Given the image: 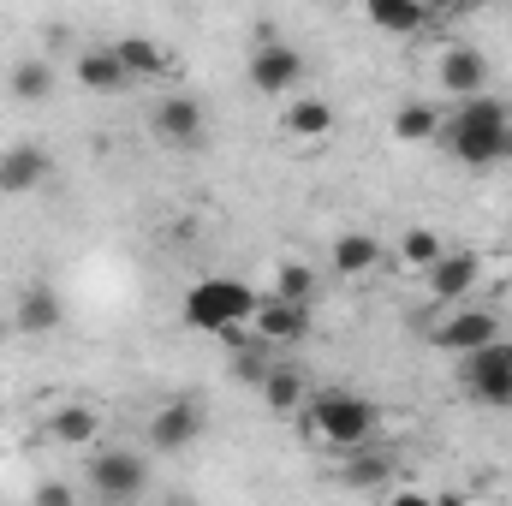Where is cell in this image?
<instances>
[{
    "label": "cell",
    "mask_w": 512,
    "mask_h": 506,
    "mask_svg": "<svg viewBox=\"0 0 512 506\" xmlns=\"http://www.w3.org/2000/svg\"><path fill=\"white\" fill-rule=\"evenodd\" d=\"M441 251H447V245H441L429 227H405V233H399V268H417V274H423Z\"/></svg>",
    "instance_id": "obj_26"
},
{
    "label": "cell",
    "mask_w": 512,
    "mask_h": 506,
    "mask_svg": "<svg viewBox=\"0 0 512 506\" xmlns=\"http://www.w3.org/2000/svg\"><path fill=\"white\" fill-rule=\"evenodd\" d=\"M114 54L126 60L131 84H155V78H167V72H173V48H167V42H155V36H120V42H114Z\"/></svg>",
    "instance_id": "obj_17"
},
{
    "label": "cell",
    "mask_w": 512,
    "mask_h": 506,
    "mask_svg": "<svg viewBox=\"0 0 512 506\" xmlns=\"http://www.w3.org/2000/svg\"><path fill=\"white\" fill-rule=\"evenodd\" d=\"M268 292L298 298V304H316V268L298 262V256H286V262H274V286H268Z\"/></svg>",
    "instance_id": "obj_25"
},
{
    "label": "cell",
    "mask_w": 512,
    "mask_h": 506,
    "mask_svg": "<svg viewBox=\"0 0 512 506\" xmlns=\"http://www.w3.org/2000/svg\"><path fill=\"white\" fill-rule=\"evenodd\" d=\"M364 18L382 36H417V30H429V6L423 0H364Z\"/></svg>",
    "instance_id": "obj_21"
},
{
    "label": "cell",
    "mask_w": 512,
    "mask_h": 506,
    "mask_svg": "<svg viewBox=\"0 0 512 506\" xmlns=\"http://www.w3.org/2000/svg\"><path fill=\"white\" fill-rule=\"evenodd\" d=\"M72 84L84 96H120V90H131V72H126V60L114 54V42H96V48H78Z\"/></svg>",
    "instance_id": "obj_14"
},
{
    "label": "cell",
    "mask_w": 512,
    "mask_h": 506,
    "mask_svg": "<svg viewBox=\"0 0 512 506\" xmlns=\"http://www.w3.org/2000/svg\"><path fill=\"white\" fill-rule=\"evenodd\" d=\"M245 78H251L256 96H298L304 78H310V60H304V48L268 36V42H251V66H245Z\"/></svg>",
    "instance_id": "obj_6"
},
{
    "label": "cell",
    "mask_w": 512,
    "mask_h": 506,
    "mask_svg": "<svg viewBox=\"0 0 512 506\" xmlns=\"http://www.w3.org/2000/svg\"><path fill=\"white\" fill-rule=\"evenodd\" d=\"M60 322H66V298H60L48 280H30V286L18 292V304H12V328L30 334V340H42V334H54Z\"/></svg>",
    "instance_id": "obj_15"
},
{
    "label": "cell",
    "mask_w": 512,
    "mask_h": 506,
    "mask_svg": "<svg viewBox=\"0 0 512 506\" xmlns=\"http://www.w3.org/2000/svg\"><path fill=\"white\" fill-rule=\"evenodd\" d=\"M149 137L167 143V149H197V143H209V108H203L197 96L173 90V96L155 102V114H149Z\"/></svg>",
    "instance_id": "obj_8"
},
{
    "label": "cell",
    "mask_w": 512,
    "mask_h": 506,
    "mask_svg": "<svg viewBox=\"0 0 512 506\" xmlns=\"http://www.w3.org/2000/svg\"><path fill=\"white\" fill-rule=\"evenodd\" d=\"M340 459H346V465H340V483H346V489H382L387 477H393V459L376 453L370 441L352 447V453H340Z\"/></svg>",
    "instance_id": "obj_24"
},
{
    "label": "cell",
    "mask_w": 512,
    "mask_h": 506,
    "mask_svg": "<svg viewBox=\"0 0 512 506\" xmlns=\"http://www.w3.org/2000/svg\"><path fill=\"white\" fill-rule=\"evenodd\" d=\"M429 6V18H459V12H471L477 0H423Z\"/></svg>",
    "instance_id": "obj_28"
},
{
    "label": "cell",
    "mask_w": 512,
    "mask_h": 506,
    "mask_svg": "<svg viewBox=\"0 0 512 506\" xmlns=\"http://www.w3.org/2000/svg\"><path fill=\"white\" fill-rule=\"evenodd\" d=\"M453 381H459V393L471 399V405H483V411H512V340H489V346H477V352H459L453 358Z\"/></svg>",
    "instance_id": "obj_4"
},
{
    "label": "cell",
    "mask_w": 512,
    "mask_h": 506,
    "mask_svg": "<svg viewBox=\"0 0 512 506\" xmlns=\"http://www.w3.org/2000/svg\"><path fill=\"white\" fill-rule=\"evenodd\" d=\"M387 131H393V143H435L441 137V108L435 102H399Z\"/></svg>",
    "instance_id": "obj_22"
},
{
    "label": "cell",
    "mask_w": 512,
    "mask_h": 506,
    "mask_svg": "<svg viewBox=\"0 0 512 506\" xmlns=\"http://www.w3.org/2000/svg\"><path fill=\"white\" fill-rule=\"evenodd\" d=\"M203 429H209V417H203L197 399H167V405L149 417V447H155V453H185V447L203 441Z\"/></svg>",
    "instance_id": "obj_12"
},
{
    "label": "cell",
    "mask_w": 512,
    "mask_h": 506,
    "mask_svg": "<svg viewBox=\"0 0 512 506\" xmlns=\"http://www.w3.org/2000/svg\"><path fill=\"white\" fill-rule=\"evenodd\" d=\"M54 84H60V78H54V60H42V54H36V60H18V66L6 72V96H12V102H48Z\"/></svg>",
    "instance_id": "obj_23"
},
{
    "label": "cell",
    "mask_w": 512,
    "mask_h": 506,
    "mask_svg": "<svg viewBox=\"0 0 512 506\" xmlns=\"http://www.w3.org/2000/svg\"><path fill=\"white\" fill-rule=\"evenodd\" d=\"M489 78H495V66H489V54H483V48H471V42H447V48H441V60H435V84H441L453 102L483 96V90H489Z\"/></svg>",
    "instance_id": "obj_9"
},
{
    "label": "cell",
    "mask_w": 512,
    "mask_h": 506,
    "mask_svg": "<svg viewBox=\"0 0 512 506\" xmlns=\"http://www.w3.org/2000/svg\"><path fill=\"white\" fill-rule=\"evenodd\" d=\"M262 411H274V417H298L304 411V399H310V387H304V370H292V364H274L268 376H262Z\"/></svg>",
    "instance_id": "obj_19"
},
{
    "label": "cell",
    "mask_w": 512,
    "mask_h": 506,
    "mask_svg": "<svg viewBox=\"0 0 512 506\" xmlns=\"http://www.w3.org/2000/svg\"><path fill=\"white\" fill-rule=\"evenodd\" d=\"M48 173H54V155L42 143L18 137V143L0 149V197H30V191L48 185Z\"/></svg>",
    "instance_id": "obj_13"
},
{
    "label": "cell",
    "mask_w": 512,
    "mask_h": 506,
    "mask_svg": "<svg viewBox=\"0 0 512 506\" xmlns=\"http://www.w3.org/2000/svg\"><path fill=\"white\" fill-rule=\"evenodd\" d=\"M298 423H304V435H310L316 447H328V453H352V447L376 441V429H382V405L364 399V393H352V387H322V393L304 399Z\"/></svg>",
    "instance_id": "obj_2"
},
{
    "label": "cell",
    "mask_w": 512,
    "mask_h": 506,
    "mask_svg": "<svg viewBox=\"0 0 512 506\" xmlns=\"http://www.w3.org/2000/svg\"><path fill=\"white\" fill-rule=\"evenodd\" d=\"M459 167H507L512 161V108L483 90V96H465L441 114V137H435Z\"/></svg>",
    "instance_id": "obj_1"
},
{
    "label": "cell",
    "mask_w": 512,
    "mask_h": 506,
    "mask_svg": "<svg viewBox=\"0 0 512 506\" xmlns=\"http://www.w3.org/2000/svg\"><path fill=\"white\" fill-rule=\"evenodd\" d=\"M328 268H334V274H346V280L376 274V268H382V239H370V233H340V239H334V251H328Z\"/></svg>",
    "instance_id": "obj_20"
},
{
    "label": "cell",
    "mask_w": 512,
    "mask_h": 506,
    "mask_svg": "<svg viewBox=\"0 0 512 506\" xmlns=\"http://www.w3.org/2000/svg\"><path fill=\"white\" fill-rule=\"evenodd\" d=\"M501 334H507L501 310L465 298V304H447V316L429 328V346L447 352V358H459V352H477V346H489V340H501Z\"/></svg>",
    "instance_id": "obj_5"
},
{
    "label": "cell",
    "mask_w": 512,
    "mask_h": 506,
    "mask_svg": "<svg viewBox=\"0 0 512 506\" xmlns=\"http://www.w3.org/2000/svg\"><path fill=\"white\" fill-rule=\"evenodd\" d=\"M36 506H72V483H36Z\"/></svg>",
    "instance_id": "obj_27"
},
{
    "label": "cell",
    "mask_w": 512,
    "mask_h": 506,
    "mask_svg": "<svg viewBox=\"0 0 512 506\" xmlns=\"http://www.w3.org/2000/svg\"><path fill=\"white\" fill-rule=\"evenodd\" d=\"M256 304H262V292H256L251 280H239V274H203V280L185 292L179 316H185L191 334H215V340H227V334L251 328Z\"/></svg>",
    "instance_id": "obj_3"
},
{
    "label": "cell",
    "mask_w": 512,
    "mask_h": 506,
    "mask_svg": "<svg viewBox=\"0 0 512 506\" xmlns=\"http://www.w3.org/2000/svg\"><path fill=\"white\" fill-rule=\"evenodd\" d=\"M251 328L280 352V346H304L310 340V328H316V316H310V304H298V298H280V292H262V304H256Z\"/></svg>",
    "instance_id": "obj_10"
},
{
    "label": "cell",
    "mask_w": 512,
    "mask_h": 506,
    "mask_svg": "<svg viewBox=\"0 0 512 506\" xmlns=\"http://www.w3.org/2000/svg\"><path fill=\"white\" fill-rule=\"evenodd\" d=\"M280 137H286V143H304V149H310V143H328V137H334V108H328L322 96H304V90L286 96V108H280Z\"/></svg>",
    "instance_id": "obj_16"
},
{
    "label": "cell",
    "mask_w": 512,
    "mask_h": 506,
    "mask_svg": "<svg viewBox=\"0 0 512 506\" xmlns=\"http://www.w3.org/2000/svg\"><path fill=\"white\" fill-rule=\"evenodd\" d=\"M149 489V459L143 453H131V447H102L96 459H90V495L96 501H137Z\"/></svg>",
    "instance_id": "obj_7"
},
{
    "label": "cell",
    "mask_w": 512,
    "mask_h": 506,
    "mask_svg": "<svg viewBox=\"0 0 512 506\" xmlns=\"http://www.w3.org/2000/svg\"><path fill=\"white\" fill-rule=\"evenodd\" d=\"M477 280H483V256L477 251H441L429 268H423V286H429V298L447 310V304H465L471 292H477Z\"/></svg>",
    "instance_id": "obj_11"
},
{
    "label": "cell",
    "mask_w": 512,
    "mask_h": 506,
    "mask_svg": "<svg viewBox=\"0 0 512 506\" xmlns=\"http://www.w3.org/2000/svg\"><path fill=\"white\" fill-rule=\"evenodd\" d=\"M96 435H102V411H90L78 399H66V405L48 411V441H60V447H96Z\"/></svg>",
    "instance_id": "obj_18"
},
{
    "label": "cell",
    "mask_w": 512,
    "mask_h": 506,
    "mask_svg": "<svg viewBox=\"0 0 512 506\" xmlns=\"http://www.w3.org/2000/svg\"><path fill=\"white\" fill-rule=\"evenodd\" d=\"M0 423H6V411H0Z\"/></svg>",
    "instance_id": "obj_29"
}]
</instances>
